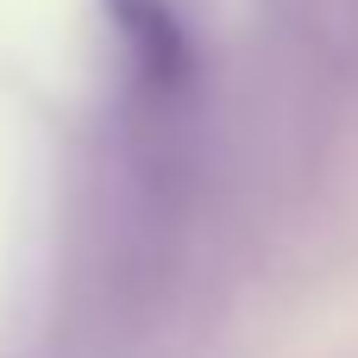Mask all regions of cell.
<instances>
[{"instance_id":"obj_1","label":"cell","mask_w":358,"mask_h":358,"mask_svg":"<svg viewBox=\"0 0 358 358\" xmlns=\"http://www.w3.org/2000/svg\"><path fill=\"white\" fill-rule=\"evenodd\" d=\"M113 13H120V31H126L138 69L151 82H182V69H189V31H182L176 0H113Z\"/></svg>"}]
</instances>
